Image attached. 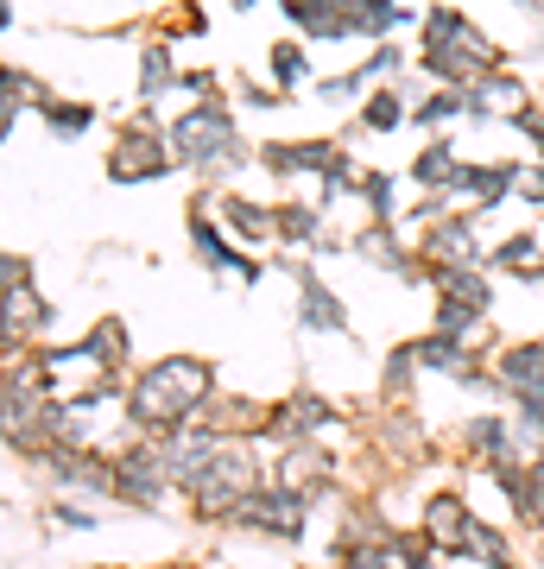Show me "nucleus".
Segmentation results:
<instances>
[{"mask_svg":"<svg viewBox=\"0 0 544 569\" xmlns=\"http://www.w3.org/2000/svg\"><path fill=\"white\" fill-rule=\"evenodd\" d=\"M216 399V367L202 355H165V361L140 367L127 380V425L152 437V430H178L190 418H202Z\"/></svg>","mask_w":544,"mask_h":569,"instance_id":"obj_1","label":"nucleus"},{"mask_svg":"<svg viewBox=\"0 0 544 569\" xmlns=\"http://www.w3.org/2000/svg\"><path fill=\"white\" fill-rule=\"evenodd\" d=\"M254 488H260V449H254V437H222V449L202 462V475L184 488V500H190V512L202 526H228V512L241 507Z\"/></svg>","mask_w":544,"mask_h":569,"instance_id":"obj_2","label":"nucleus"},{"mask_svg":"<svg viewBox=\"0 0 544 569\" xmlns=\"http://www.w3.org/2000/svg\"><path fill=\"white\" fill-rule=\"evenodd\" d=\"M165 140H171V159L178 164H235L241 159V140H235V114H228V102L216 96V102H197L184 108L178 121L165 127Z\"/></svg>","mask_w":544,"mask_h":569,"instance_id":"obj_3","label":"nucleus"},{"mask_svg":"<svg viewBox=\"0 0 544 569\" xmlns=\"http://www.w3.org/2000/svg\"><path fill=\"white\" fill-rule=\"evenodd\" d=\"M310 493L304 488H279V481H260V488L247 493L241 507L228 512V526L241 531H260V538H279V545H298L304 538V519H310Z\"/></svg>","mask_w":544,"mask_h":569,"instance_id":"obj_4","label":"nucleus"},{"mask_svg":"<svg viewBox=\"0 0 544 569\" xmlns=\"http://www.w3.org/2000/svg\"><path fill=\"white\" fill-rule=\"evenodd\" d=\"M171 140H165V127L152 121H127L121 140H115V152H108V178L115 183H152L171 171Z\"/></svg>","mask_w":544,"mask_h":569,"instance_id":"obj_5","label":"nucleus"},{"mask_svg":"<svg viewBox=\"0 0 544 569\" xmlns=\"http://www.w3.org/2000/svg\"><path fill=\"white\" fill-rule=\"evenodd\" d=\"M171 488H178V475L165 468L152 437L121 449V488H115V500H127V507H140V512H159V507H171Z\"/></svg>","mask_w":544,"mask_h":569,"instance_id":"obj_6","label":"nucleus"},{"mask_svg":"<svg viewBox=\"0 0 544 569\" xmlns=\"http://www.w3.org/2000/svg\"><path fill=\"white\" fill-rule=\"evenodd\" d=\"M329 430H336V411H329V399L310 392V387L285 392L279 406L266 411V443H279V449H291V443H329Z\"/></svg>","mask_w":544,"mask_h":569,"instance_id":"obj_7","label":"nucleus"},{"mask_svg":"<svg viewBox=\"0 0 544 569\" xmlns=\"http://www.w3.org/2000/svg\"><path fill=\"white\" fill-rule=\"evenodd\" d=\"M209 209H216V190H202L197 203H190V247H197V260L209 272H235L241 284H260V260H247L241 241H228L222 222H209Z\"/></svg>","mask_w":544,"mask_h":569,"instance_id":"obj_8","label":"nucleus"},{"mask_svg":"<svg viewBox=\"0 0 544 569\" xmlns=\"http://www.w3.org/2000/svg\"><path fill=\"white\" fill-rule=\"evenodd\" d=\"M412 253L424 266H482V241H475V216H437L412 234Z\"/></svg>","mask_w":544,"mask_h":569,"instance_id":"obj_9","label":"nucleus"},{"mask_svg":"<svg viewBox=\"0 0 544 569\" xmlns=\"http://www.w3.org/2000/svg\"><path fill=\"white\" fill-rule=\"evenodd\" d=\"M260 159L279 178H329V171L348 164V152H343V140H266Z\"/></svg>","mask_w":544,"mask_h":569,"instance_id":"obj_10","label":"nucleus"},{"mask_svg":"<svg viewBox=\"0 0 544 569\" xmlns=\"http://www.w3.org/2000/svg\"><path fill=\"white\" fill-rule=\"evenodd\" d=\"M51 481L77 493H115L121 488V456H101V449H51L44 456Z\"/></svg>","mask_w":544,"mask_h":569,"instance_id":"obj_11","label":"nucleus"},{"mask_svg":"<svg viewBox=\"0 0 544 569\" xmlns=\"http://www.w3.org/2000/svg\"><path fill=\"white\" fill-rule=\"evenodd\" d=\"M520 164H463V171H456V183H449L444 197H456V203H468V209H494V203H506V197H513V190H520Z\"/></svg>","mask_w":544,"mask_h":569,"instance_id":"obj_12","label":"nucleus"},{"mask_svg":"<svg viewBox=\"0 0 544 569\" xmlns=\"http://www.w3.org/2000/svg\"><path fill=\"white\" fill-rule=\"evenodd\" d=\"M216 216H222V228L241 247H273L279 241V209L254 203V197H241V190H216Z\"/></svg>","mask_w":544,"mask_h":569,"instance_id":"obj_13","label":"nucleus"},{"mask_svg":"<svg viewBox=\"0 0 544 569\" xmlns=\"http://www.w3.org/2000/svg\"><path fill=\"white\" fill-rule=\"evenodd\" d=\"M468 526H475V512H468V500L456 488H444V493H431V500H424V526L418 531L444 550V557H463Z\"/></svg>","mask_w":544,"mask_h":569,"instance_id":"obj_14","label":"nucleus"},{"mask_svg":"<svg viewBox=\"0 0 544 569\" xmlns=\"http://www.w3.org/2000/svg\"><path fill=\"white\" fill-rule=\"evenodd\" d=\"M456 437H463V456H468L475 468H501V462H513V456H520V437H513V425H506V418H494V411L468 418Z\"/></svg>","mask_w":544,"mask_h":569,"instance_id":"obj_15","label":"nucleus"},{"mask_svg":"<svg viewBox=\"0 0 544 569\" xmlns=\"http://www.w3.org/2000/svg\"><path fill=\"white\" fill-rule=\"evenodd\" d=\"M494 380H501L506 399H525V392L544 387V336L538 342H506L494 355Z\"/></svg>","mask_w":544,"mask_h":569,"instance_id":"obj_16","label":"nucleus"},{"mask_svg":"<svg viewBox=\"0 0 544 569\" xmlns=\"http://www.w3.org/2000/svg\"><path fill=\"white\" fill-rule=\"evenodd\" d=\"M329 443H291V449H279V468H273V481L279 488H304L310 500H317L323 488H329Z\"/></svg>","mask_w":544,"mask_h":569,"instance_id":"obj_17","label":"nucleus"},{"mask_svg":"<svg viewBox=\"0 0 544 569\" xmlns=\"http://www.w3.org/2000/svg\"><path fill=\"white\" fill-rule=\"evenodd\" d=\"M304 39H348V0H279Z\"/></svg>","mask_w":544,"mask_h":569,"instance_id":"obj_18","label":"nucleus"},{"mask_svg":"<svg viewBox=\"0 0 544 569\" xmlns=\"http://www.w3.org/2000/svg\"><path fill=\"white\" fill-rule=\"evenodd\" d=\"M418 367L424 373H456V380H475V373H482V367H475V342H456V336H437V329H431V336H418Z\"/></svg>","mask_w":544,"mask_h":569,"instance_id":"obj_19","label":"nucleus"},{"mask_svg":"<svg viewBox=\"0 0 544 569\" xmlns=\"http://www.w3.org/2000/svg\"><path fill=\"white\" fill-rule=\"evenodd\" d=\"M431 284H437V298H456V305L494 310V284H487V266H431Z\"/></svg>","mask_w":544,"mask_h":569,"instance_id":"obj_20","label":"nucleus"},{"mask_svg":"<svg viewBox=\"0 0 544 569\" xmlns=\"http://www.w3.org/2000/svg\"><path fill=\"white\" fill-rule=\"evenodd\" d=\"M304 310H298V323L310 329V336H348V310L336 305V291H329V284L323 279H310V272H304Z\"/></svg>","mask_w":544,"mask_h":569,"instance_id":"obj_21","label":"nucleus"},{"mask_svg":"<svg viewBox=\"0 0 544 569\" xmlns=\"http://www.w3.org/2000/svg\"><path fill=\"white\" fill-rule=\"evenodd\" d=\"M82 342H89V361H96V373H101V380H121V373H127V348H133V336H127V323H121V317H108V323H96L89 336H82Z\"/></svg>","mask_w":544,"mask_h":569,"instance_id":"obj_22","label":"nucleus"},{"mask_svg":"<svg viewBox=\"0 0 544 569\" xmlns=\"http://www.w3.org/2000/svg\"><path fill=\"white\" fill-rule=\"evenodd\" d=\"M456 146H449V133H437V140L424 146L418 159H412V183H424V197H444L449 183H456Z\"/></svg>","mask_w":544,"mask_h":569,"instance_id":"obj_23","label":"nucleus"},{"mask_svg":"<svg viewBox=\"0 0 544 569\" xmlns=\"http://www.w3.org/2000/svg\"><path fill=\"white\" fill-rule=\"evenodd\" d=\"M380 550H386V563H393V569H437V557H444L424 531H386Z\"/></svg>","mask_w":544,"mask_h":569,"instance_id":"obj_24","label":"nucleus"},{"mask_svg":"<svg viewBox=\"0 0 544 569\" xmlns=\"http://www.w3.org/2000/svg\"><path fill=\"white\" fill-rule=\"evenodd\" d=\"M171 82H184L178 63H171V39H152V44L140 51V96H146V102H159Z\"/></svg>","mask_w":544,"mask_h":569,"instance_id":"obj_25","label":"nucleus"},{"mask_svg":"<svg viewBox=\"0 0 544 569\" xmlns=\"http://www.w3.org/2000/svg\"><path fill=\"white\" fill-rule=\"evenodd\" d=\"M463 557L468 563H482V569H520V557H513V545H506V531H494V526H468V545H463Z\"/></svg>","mask_w":544,"mask_h":569,"instance_id":"obj_26","label":"nucleus"},{"mask_svg":"<svg viewBox=\"0 0 544 569\" xmlns=\"http://www.w3.org/2000/svg\"><path fill=\"white\" fill-rule=\"evenodd\" d=\"M279 241L285 247H317L323 241V209L317 203H279Z\"/></svg>","mask_w":544,"mask_h":569,"instance_id":"obj_27","label":"nucleus"},{"mask_svg":"<svg viewBox=\"0 0 544 569\" xmlns=\"http://www.w3.org/2000/svg\"><path fill=\"white\" fill-rule=\"evenodd\" d=\"M386 26H399L393 0H348V39H386Z\"/></svg>","mask_w":544,"mask_h":569,"instance_id":"obj_28","label":"nucleus"},{"mask_svg":"<svg viewBox=\"0 0 544 569\" xmlns=\"http://www.w3.org/2000/svg\"><path fill=\"white\" fill-rule=\"evenodd\" d=\"M482 323H487V310L456 305V298H437V317H431V329H437V336H456V342H475Z\"/></svg>","mask_w":544,"mask_h":569,"instance_id":"obj_29","label":"nucleus"},{"mask_svg":"<svg viewBox=\"0 0 544 569\" xmlns=\"http://www.w3.org/2000/svg\"><path fill=\"white\" fill-rule=\"evenodd\" d=\"M399 121H405L399 89H386V82H380V89H374V96L362 102V127H367V133H393Z\"/></svg>","mask_w":544,"mask_h":569,"instance_id":"obj_30","label":"nucleus"},{"mask_svg":"<svg viewBox=\"0 0 544 569\" xmlns=\"http://www.w3.org/2000/svg\"><path fill=\"white\" fill-rule=\"evenodd\" d=\"M475 26H468V13H456V7H431L424 13V51H437V44H456L468 39Z\"/></svg>","mask_w":544,"mask_h":569,"instance_id":"obj_31","label":"nucleus"},{"mask_svg":"<svg viewBox=\"0 0 544 569\" xmlns=\"http://www.w3.org/2000/svg\"><path fill=\"white\" fill-rule=\"evenodd\" d=\"M456 114H468V89H431L418 102V127H444V121H456Z\"/></svg>","mask_w":544,"mask_h":569,"instance_id":"obj_32","label":"nucleus"},{"mask_svg":"<svg viewBox=\"0 0 544 569\" xmlns=\"http://www.w3.org/2000/svg\"><path fill=\"white\" fill-rule=\"evenodd\" d=\"M39 108H44V127H51L58 140H77L82 127L96 121V108H89V102H51V96H44Z\"/></svg>","mask_w":544,"mask_h":569,"instance_id":"obj_33","label":"nucleus"},{"mask_svg":"<svg viewBox=\"0 0 544 569\" xmlns=\"http://www.w3.org/2000/svg\"><path fill=\"white\" fill-rule=\"evenodd\" d=\"M355 247H362L367 260L393 266V272H412V253H405V247L393 241V228H386V222H374V228H367V234H362V241H355Z\"/></svg>","mask_w":544,"mask_h":569,"instance_id":"obj_34","label":"nucleus"},{"mask_svg":"<svg viewBox=\"0 0 544 569\" xmlns=\"http://www.w3.org/2000/svg\"><path fill=\"white\" fill-rule=\"evenodd\" d=\"M32 82H39V77H26V70H7V77H0V127H7V133L20 127V102H26V96H39ZM39 102H44V96H39Z\"/></svg>","mask_w":544,"mask_h":569,"instance_id":"obj_35","label":"nucleus"},{"mask_svg":"<svg viewBox=\"0 0 544 569\" xmlns=\"http://www.w3.org/2000/svg\"><path fill=\"white\" fill-rule=\"evenodd\" d=\"M273 77H279V96L291 89V82H310V58H304L298 39H279V44H273Z\"/></svg>","mask_w":544,"mask_h":569,"instance_id":"obj_36","label":"nucleus"},{"mask_svg":"<svg viewBox=\"0 0 544 569\" xmlns=\"http://www.w3.org/2000/svg\"><path fill=\"white\" fill-rule=\"evenodd\" d=\"M412 373H418V348L399 342L393 355H386V367H380V387L393 392V399H405V392H412Z\"/></svg>","mask_w":544,"mask_h":569,"instance_id":"obj_37","label":"nucleus"},{"mask_svg":"<svg viewBox=\"0 0 544 569\" xmlns=\"http://www.w3.org/2000/svg\"><path fill=\"white\" fill-rule=\"evenodd\" d=\"M355 197L374 209V222H393V178H386V171H362V178H355Z\"/></svg>","mask_w":544,"mask_h":569,"instance_id":"obj_38","label":"nucleus"},{"mask_svg":"<svg viewBox=\"0 0 544 569\" xmlns=\"http://www.w3.org/2000/svg\"><path fill=\"white\" fill-rule=\"evenodd\" d=\"M532 260H544V247H538V234L525 228V234H513V241H501L494 253H487V266H513V272H525Z\"/></svg>","mask_w":544,"mask_h":569,"instance_id":"obj_39","label":"nucleus"},{"mask_svg":"<svg viewBox=\"0 0 544 569\" xmlns=\"http://www.w3.org/2000/svg\"><path fill=\"white\" fill-rule=\"evenodd\" d=\"M343 569H393V563H386L380 538H348V545H343Z\"/></svg>","mask_w":544,"mask_h":569,"instance_id":"obj_40","label":"nucleus"},{"mask_svg":"<svg viewBox=\"0 0 544 569\" xmlns=\"http://www.w3.org/2000/svg\"><path fill=\"white\" fill-rule=\"evenodd\" d=\"M51 519H58L63 531H96V512L77 507V500H58V507H51Z\"/></svg>","mask_w":544,"mask_h":569,"instance_id":"obj_41","label":"nucleus"},{"mask_svg":"<svg viewBox=\"0 0 544 569\" xmlns=\"http://www.w3.org/2000/svg\"><path fill=\"white\" fill-rule=\"evenodd\" d=\"M513 127H520L525 140H532V152H544V102L525 108V114H513Z\"/></svg>","mask_w":544,"mask_h":569,"instance_id":"obj_42","label":"nucleus"},{"mask_svg":"<svg viewBox=\"0 0 544 569\" xmlns=\"http://www.w3.org/2000/svg\"><path fill=\"white\" fill-rule=\"evenodd\" d=\"M0 272H7V291H20V284H32V266H26L20 253H7V260H0Z\"/></svg>","mask_w":544,"mask_h":569,"instance_id":"obj_43","label":"nucleus"},{"mask_svg":"<svg viewBox=\"0 0 544 569\" xmlns=\"http://www.w3.org/2000/svg\"><path fill=\"white\" fill-rule=\"evenodd\" d=\"M525 468H532V481H538V493H544V449H532V456H525Z\"/></svg>","mask_w":544,"mask_h":569,"instance_id":"obj_44","label":"nucleus"},{"mask_svg":"<svg viewBox=\"0 0 544 569\" xmlns=\"http://www.w3.org/2000/svg\"><path fill=\"white\" fill-rule=\"evenodd\" d=\"M538 563H544V545H538Z\"/></svg>","mask_w":544,"mask_h":569,"instance_id":"obj_45","label":"nucleus"}]
</instances>
